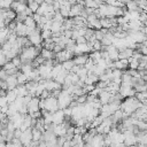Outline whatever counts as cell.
<instances>
[{"label": "cell", "mask_w": 147, "mask_h": 147, "mask_svg": "<svg viewBox=\"0 0 147 147\" xmlns=\"http://www.w3.org/2000/svg\"><path fill=\"white\" fill-rule=\"evenodd\" d=\"M8 105H9V102H8L7 96H4V97L0 98V106H1V107H6Z\"/></svg>", "instance_id": "cell-21"}, {"label": "cell", "mask_w": 147, "mask_h": 147, "mask_svg": "<svg viewBox=\"0 0 147 147\" xmlns=\"http://www.w3.org/2000/svg\"><path fill=\"white\" fill-rule=\"evenodd\" d=\"M44 100V108L43 109H46L48 110L49 113H55L56 110L60 109V107H59V101H57V98L55 97H49L47 99H43Z\"/></svg>", "instance_id": "cell-3"}, {"label": "cell", "mask_w": 147, "mask_h": 147, "mask_svg": "<svg viewBox=\"0 0 147 147\" xmlns=\"http://www.w3.org/2000/svg\"><path fill=\"white\" fill-rule=\"evenodd\" d=\"M102 48V43L99 40H96L93 44V51H101Z\"/></svg>", "instance_id": "cell-23"}, {"label": "cell", "mask_w": 147, "mask_h": 147, "mask_svg": "<svg viewBox=\"0 0 147 147\" xmlns=\"http://www.w3.org/2000/svg\"><path fill=\"white\" fill-rule=\"evenodd\" d=\"M42 31H43L42 28L37 26L36 30H34L30 35L28 36V38L30 39V42H31V44H32L34 46H37V45H42V44H43L44 38H43V36H42Z\"/></svg>", "instance_id": "cell-4"}, {"label": "cell", "mask_w": 147, "mask_h": 147, "mask_svg": "<svg viewBox=\"0 0 147 147\" xmlns=\"http://www.w3.org/2000/svg\"><path fill=\"white\" fill-rule=\"evenodd\" d=\"M0 85H1V90L8 91V83H7V80H1V82H0Z\"/></svg>", "instance_id": "cell-27"}, {"label": "cell", "mask_w": 147, "mask_h": 147, "mask_svg": "<svg viewBox=\"0 0 147 147\" xmlns=\"http://www.w3.org/2000/svg\"><path fill=\"white\" fill-rule=\"evenodd\" d=\"M21 141L22 144L24 145V147H28L29 145H30L34 140V134H32V128H29L26 129L25 131L22 132V136H21Z\"/></svg>", "instance_id": "cell-6"}, {"label": "cell", "mask_w": 147, "mask_h": 147, "mask_svg": "<svg viewBox=\"0 0 147 147\" xmlns=\"http://www.w3.org/2000/svg\"><path fill=\"white\" fill-rule=\"evenodd\" d=\"M40 55L45 59V60H51V59H55V55L56 53L54 51H51V49H46V48H43V51L40 52Z\"/></svg>", "instance_id": "cell-15"}, {"label": "cell", "mask_w": 147, "mask_h": 147, "mask_svg": "<svg viewBox=\"0 0 147 147\" xmlns=\"http://www.w3.org/2000/svg\"><path fill=\"white\" fill-rule=\"evenodd\" d=\"M8 73L5 69H1V73H0V77H1V80H6L8 78Z\"/></svg>", "instance_id": "cell-25"}, {"label": "cell", "mask_w": 147, "mask_h": 147, "mask_svg": "<svg viewBox=\"0 0 147 147\" xmlns=\"http://www.w3.org/2000/svg\"><path fill=\"white\" fill-rule=\"evenodd\" d=\"M111 96H113V92L109 91V90H107V89H105V90H102L100 92V94L98 97L100 99V102L102 105H106V103H109V101L111 99Z\"/></svg>", "instance_id": "cell-9"}, {"label": "cell", "mask_w": 147, "mask_h": 147, "mask_svg": "<svg viewBox=\"0 0 147 147\" xmlns=\"http://www.w3.org/2000/svg\"><path fill=\"white\" fill-rule=\"evenodd\" d=\"M129 62H130V69H136V70L139 69V63H140L139 60H136V59H133V57H130Z\"/></svg>", "instance_id": "cell-18"}, {"label": "cell", "mask_w": 147, "mask_h": 147, "mask_svg": "<svg viewBox=\"0 0 147 147\" xmlns=\"http://www.w3.org/2000/svg\"><path fill=\"white\" fill-rule=\"evenodd\" d=\"M90 54V53H89ZM89 54H80V55H76L73 60L75 62L76 66H85V63L87 62V60L90 59Z\"/></svg>", "instance_id": "cell-11"}, {"label": "cell", "mask_w": 147, "mask_h": 147, "mask_svg": "<svg viewBox=\"0 0 147 147\" xmlns=\"http://www.w3.org/2000/svg\"><path fill=\"white\" fill-rule=\"evenodd\" d=\"M35 1H36L38 5H42V4H44V3H45V0H35Z\"/></svg>", "instance_id": "cell-29"}, {"label": "cell", "mask_w": 147, "mask_h": 147, "mask_svg": "<svg viewBox=\"0 0 147 147\" xmlns=\"http://www.w3.org/2000/svg\"><path fill=\"white\" fill-rule=\"evenodd\" d=\"M40 98L39 97H34L31 99V101L29 102L28 105V110H29V114H34L36 111H39L40 110Z\"/></svg>", "instance_id": "cell-7"}, {"label": "cell", "mask_w": 147, "mask_h": 147, "mask_svg": "<svg viewBox=\"0 0 147 147\" xmlns=\"http://www.w3.org/2000/svg\"><path fill=\"white\" fill-rule=\"evenodd\" d=\"M52 117H53V123L54 124H62L66 121V114H65L63 109H59L55 113H53Z\"/></svg>", "instance_id": "cell-8"}, {"label": "cell", "mask_w": 147, "mask_h": 147, "mask_svg": "<svg viewBox=\"0 0 147 147\" xmlns=\"http://www.w3.org/2000/svg\"><path fill=\"white\" fill-rule=\"evenodd\" d=\"M133 53H134V49L133 48L127 47L125 49L120 51V59H130V57L133 56Z\"/></svg>", "instance_id": "cell-14"}, {"label": "cell", "mask_w": 147, "mask_h": 147, "mask_svg": "<svg viewBox=\"0 0 147 147\" xmlns=\"http://www.w3.org/2000/svg\"><path fill=\"white\" fill-rule=\"evenodd\" d=\"M39 6H40V5H38L36 1H34V3H31V4H29V7L31 8V11H32L34 13H37V11L39 9Z\"/></svg>", "instance_id": "cell-22"}, {"label": "cell", "mask_w": 147, "mask_h": 147, "mask_svg": "<svg viewBox=\"0 0 147 147\" xmlns=\"http://www.w3.org/2000/svg\"><path fill=\"white\" fill-rule=\"evenodd\" d=\"M8 83V91L11 90H15L18 86V80H17V75H13V76H8V78L6 79Z\"/></svg>", "instance_id": "cell-13"}, {"label": "cell", "mask_w": 147, "mask_h": 147, "mask_svg": "<svg viewBox=\"0 0 147 147\" xmlns=\"http://www.w3.org/2000/svg\"><path fill=\"white\" fill-rule=\"evenodd\" d=\"M32 134H34V140L35 141H40L43 137V132L38 130L37 128H32Z\"/></svg>", "instance_id": "cell-16"}, {"label": "cell", "mask_w": 147, "mask_h": 147, "mask_svg": "<svg viewBox=\"0 0 147 147\" xmlns=\"http://www.w3.org/2000/svg\"><path fill=\"white\" fill-rule=\"evenodd\" d=\"M74 57H75V54L74 53H71V52H69L67 49H63L61 52L56 53L55 60H56L57 63H63V62H66L68 60H71V59H74Z\"/></svg>", "instance_id": "cell-5"}, {"label": "cell", "mask_w": 147, "mask_h": 147, "mask_svg": "<svg viewBox=\"0 0 147 147\" xmlns=\"http://www.w3.org/2000/svg\"><path fill=\"white\" fill-rule=\"evenodd\" d=\"M38 147H48V145H47V142H46V141L40 140V141H39V146H38Z\"/></svg>", "instance_id": "cell-28"}, {"label": "cell", "mask_w": 147, "mask_h": 147, "mask_svg": "<svg viewBox=\"0 0 147 147\" xmlns=\"http://www.w3.org/2000/svg\"><path fill=\"white\" fill-rule=\"evenodd\" d=\"M87 96H89V94H83V96H79V97H77L75 100L77 101V103H78V105H85V103L87 102Z\"/></svg>", "instance_id": "cell-19"}, {"label": "cell", "mask_w": 147, "mask_h": 147, "mask_svg": "<svg viewBox=\"0 0 147 147\" xmlns=\"http://www.w3.org/2000/svg\"><path fill=\"white\" fill-rule=\"evenodd\" d=\"M92 51L89 47V45H87V43H85V44H77L76 49H75V56L76 55H80V54H89Z\"/></svg>", "instance_id": "cell-10"}, {"label": "cell", "mask_w": 147, "mask_h": 147, "mask_svg": "<svg viewBox=\"0 0 147 147\" xmlns=\"http://www.w3.org/2000/svg\"><path fill=\"white\" fill-rule=\"evenodd\" d=\"M141 105H142V102L139 101L136 97H129V98H125V99L122 101L121 109L125 113V115L131 116Z\"/></svg>", "instance_id": "cell-1"}, {"label": "cell", "mask_w": 147, "mask_h": 147, "mask_svg": "<svg viewBox=\"0 0 147 147\" xmlns=\"http://www.w3.org/2000/svg\"><path fill=\"white\" fill-rule=\"evenodd\" d=\"M13 68H16V67L14 66V63H13L12 61H8L5 66H3V69H5V70H11V69H13Z\"/></svg>", "instance_id": "cell-24"}, {"label": "cell", "mask_w": 147, "mask_h": 147, "mask_svg": "<svg viewBox=\"0 0 147 147\" xmlns=\"http://www.w3.org/2000/svg\"><path fill=\"white\" fill-rule=\"evenodd\" d=\"M42 36H43V38H44V40H45V39L52 38L53 32H52L51 30H43V31H42Z\"/></svg>", "instance_id": "cell-20"}, {"label": "cell", "mask_w": 147, "mask_h": 147, "mask_svg": "<svg viewBox=\"0 0 147 147\" xmlns=\"http://www.w3.org/2000/svg\"><path fill=\"white\" fill-rule=\"evenodd\" d=\"M85 43H87V40H86V38H85V36H82V37H78V38L76 39V44H85Z\"/></svg>", "instance_id": "cell-26"}, {"label": "cell", "mask_w": 147, "mask_h": 147, "mask_svg": "<svg viewBox=\"0 0 147 147\" xmlns=\"http://www.w3.org/2000/svg\"><path fill=\"white\" fill-rule=\"evenodd\" d=\"M62 67H63L66 70L71 71V70H73V68L75 67V62H74V60L71 59V60H68V61L63 62V63H62Z\"/></svg>", "instance_id": "cell-17"}, {"label": "cell", "mask_w": 147, "mask_h": 147, "mask_svg": "<svg viewBox=\"0 0 147 147\" xmlns=\"http://www.w3.org/2000/svg\"><path fill=\"white\" fill-rule=\"evenodd\" d=\"M28 4H23V3H21V1H14L13 4H12V9L13 11H15L17 14L18 13H23V12H25V9L28 8Z\"/></svg>", "instance_id": "cell-12"}, {"label": "cell", "mask_w": 147, "mask_h": 147, "mask_svg": "<svg viewBox=\"0 0 147 147\" xmlns=\"http://www.w3.org/2000/svg\"><path fill=\"white\" fill-rule=\"evenodd\" d=\"M75 100V96L70 94L67 90H63L61 91L60 96H59L57 98V101H59V107H60V109H66L70 106V103Z\"/></svg>", "instance_id": "cell-2"}]
</instances>
